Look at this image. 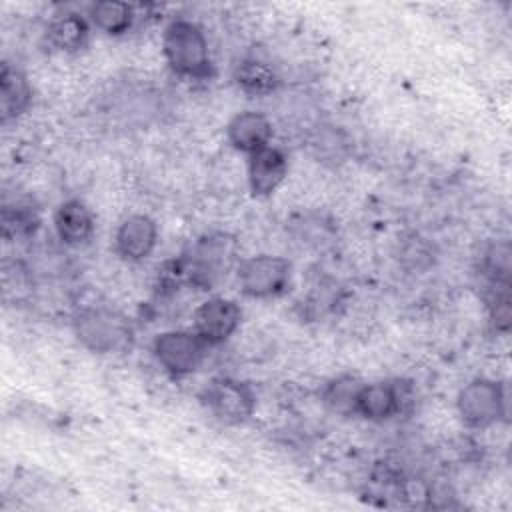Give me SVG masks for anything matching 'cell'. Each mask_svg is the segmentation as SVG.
<instances>
[{
    "label": "cell",
    "instance_id": "1",
    "mask_svg": "<svg viewBox=\"0 0 512 512\" xmlns=\"http://www.w3.org/2000/svg\"><path fill=\"white\" fill-rule=\"evenodd\" d=\"M168 66L186 78H206L210 74V50L202 28L190 20H172L162 38Z\"/></svg>",
    "mask_w": 512,
    "mask_h": 512
},
{
    "label": "cell",
    "instance_id": "2",
    "mask_svg": "<svg viewBox=\"0 0 512 512\" xmlns=\"http://www.w3.org/2000/svg\"><path fill=\"white\" fill-rule=\"evenodd\" d=\"M236 254V240L230 234L212 232L196 240L182 260V272L192 284L206 290L228 276L236 264Z\"/></svg>",
    "mask_w": 512,
    "mask_h": 512
},
{
    "label": "cell",
    "instance_id": "3",
    "mask_svg": "<svg viewBox=\"0 0 512 512\" xmlns=\"http://www.w3.org/2000/svg\"><path fill=\"white\" fill-rule=\"evenodd\" d=\"M76 338L92 352L108 354L122 348L130 338L124 316L108 308H84L74 318Z\"/></svg>",
    "mask_w": 512,
    "mask_h": 512
},
{
    "label": "cell",
    "instance_id": "4",
    "mask_svg": "<svg viewBox=\"0 0 512 512\" xmlns=\"http://www.w3.org/2000/svg\"><path fill=\"white\" fill-rule=\"evenodd\" d=\"M292 264L282 256L260 254L238 266L240 290L250 298H272L286 290Z\"/></svg>",
    "mask_w": 512,
    "mask_h": 512
},
{
    "label": "cell",
    "instance_id": "5",
    "mask_svg": "<svg viewBox=\"0 0 512 512\" xmlns=\"http://www.w3.org/2000/svg\"><path fill=\"white\" fill-rule=\"evenodd\" d=\"M202 402L224 424H242L252 416L256 408V396L252 388L228 376L210 380L202 392Z\"/></svg>",
    "mask_w": 512,
    "mask_h": 512
},
{
    "label": "cell",
    "instance_id": "6",
    "mask_svg": "<svg viewBox=\"0 0 512 512\" xmlns=\"http://www.w3.org/2000/svg\"><path fill=\"white\" fill-rule=\"evenodd\" d=\"M206 348L208 344L194 330H170L156 336L152 350L158 364L166 372L174 376H186L202 364Z\"/></svg>",
    "mask_w": 512,
    "mask_h": 512
},
{
    "label": "cell",
    "instance_id": "7",
    "mask_svg": "<svg viewBox=\"0 0 512 512\" xmlns=\"http://www.w3.org/2000/svg\"><path fill=\"white\" fill-rule=\"evenodd\" d=\"M456 406L466 424L476 428L490 426L500 416H504V388L496 380L476 378L458 392Z\"/></svg>",
    "mask_w": 512,
    "mask_h": 512
},
{
    "label": "cell",
    "instance_id": "8",
    "mask_svg": "<svg viewBox=\"0 0 512 512\" xmlns=\"http://www.w3.org/2000/svg\"><path fill=\"white\" fill-rule=\"evenodd\" d=\"M240 320H242L240 306L228 298H210L202 302L192 316L194 332L208 346L226 342L240 326Z\"/></svg>",
    "mask_w": 512,
    "mask_h": 512
},
{
    "label": "cell",
    "instance_id": "9",
    "mask_svg": "<svg viewBox=\"0 0 512 512\" xmlns=\"http://www.w3.org/2000/svg\"><path fill=\"white\" fill-rule=\"evenodd\" d=\"M158 228L156 222L146 214H132L122 220L116 230L114 246L118 256L128 262H140L148 258L156 246Z\"/></svg>",
    "mask_w": 512,
    "mask_h": 512
},
{
    "label": "cell",
    "instance_id": "10",
    "mask_svg": "<svg viewBox=\"0 0 512 512\" xmlns=\"http://www.w3.org/2000/svg\"><path fill=\"white\" fill-rule=\"evenodd\" d=\"M288 172V160L282 150L274 146H266L248 160V184L254 196H268L272 194Z\"/></svg>",
    "mask_w": 512,
    "mask_h": 512
},
{
    "label": "cell",
    "instance_id": "11",
    "mask_svg": "<svg viewBox=\"0 0 512 512\" xmlns=\"http://www.w3.org/2000/svg\"><path fill=\"white\" fill-rule=\"evenodd\" d=\"M400 404H402L400 388L392 382L380 380V382L360 386L356 404H354V414H358L366 420L382 422V420H388L394 414H398Z\"/></svg>",
    "mask_w": 512,
    "mask_h": 512
},
{
    "label": "cell",
    "instance_id": "12",
    "mask_svg": "<svg viewBox=\"0 0 512 512\" xmlns=\"http://www.w3.org/2000/svg\"><path fill=\"white\" fill-rule=\"evenodd\" d=\"M226 134H228L230 144L236 150L246 152L250 156V154L270 146L272 124H270V120L262 112L246 110V112L236 114L228 122Z\"/></svg>",
    "mask_w": 512,
    "mask_h": 512
},
{
    "label": "cell",
    "instance_id": "13",
    "mask_svg": "<svg viewBox=\"0 0 512 512\" xmlns=\"http://www.w3.org/2000/svg\"><path fill=\"white\" fill-rule=\"evenodd\" d=\"M54 228L64 244L82 246L94 234V218L84 202L66 200L54 214Z\"/></svg>",
    "mask_w": 512,
    "mask_h": 512
},
{
    "label": "cell",
    "instance_id": "14",
    "mask_svg": "<svg viewBox=\"0 0 512 512\" xmlns=\"http://www.w3.org/2000/svg\"><path fill=\"white\" fill-rule=\"evenodd\" d=\"M32 102V90L26 76L10 66L4 64L0 72V114L2 122L18 118Z\"/></svg>",
    "mask_w": 512,
    "mask_h": 512
},
{
    "label": "cell",
    "instance_id": "15",
    "mask_svg": "<svg viewBox=\"0 0 512 512\" xmlns=\"http://www.w3.org/2000/svg\"><path fill=\"white\" fill-rule=\"evenodd\" d=\"M88 34H90V28L86 18L76 12H66L54 18L48 26V40L52 42V46L64 52H76L84 48Z\"/></svg>",
    "mask_w": 512,
    "mask_h": 512
},
{
    "label": "cell",
    "instance_id": "16",
    "mask_svg": "<svg viewBox=\"0 0 512 512\" xmlns=\"http://www.w3.org/2000/svg\"><path fill=\"white\" fill-rule=\"evenodd\" d=\"M234 80L244 92L256 94V96L274 92L280 82L276 70L268 62H262L256 58L242 60L234 70Z\"/></svg>",
    "mask_w": 512,
    "mask_h": 512
},
{
    "label": "cell",
    "instance_id": "17",
    "mask_svg": "<svg viewBox=\"0 0 512 512\" xmlns=\"http://www.w3.org/2000/svg\"><path fill=\"white\" fill-rule=\"evenodd\" d=\"M90 20L106 34L118 36L130 30L134 22V8L118 0H102L90 6Z\"/></svg>",
    "mask_w": 512,
    "mask_h": 512
},
{
    "label": "cell",
    "instance_id": "18",
    "mask_svg": "<svg viewBox=\"0 0 512 512\" xmlns=\"http://www.w3.org/2000/svg\"><path fill=\"white\" fill-rule=\"evenodd\" d=\"M362 382L356 380L354 376H340L336 380H332L324 392V402L340 414H354V404H356V396L360 390Z\"/></svg>",
    "mask_w": 512,
    "mask_h": 512
}]
</instances>
